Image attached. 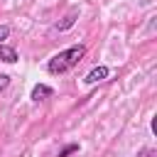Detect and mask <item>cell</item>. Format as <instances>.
Masks as SVG:
<instances>
[{
	"label": "cell",
	"instance_id": "obj_8",
	"mask_svg": "<svg viewBox=\"0 0 157 157\" xmlns=\"http://www.w3.org/2000/svg\"><path fill=\"white\" fill-rule=\"evenodd\" d=\"M7 86H10V76L7 74H0V91H5Z\"/></svg>",
	"mask_w": 157,
	"mask_h": 157
},
{
	"label": "cell",
	"instance_id": "obj_5",
	"mask_svg": "<svg viewBox=\"0 0 157 157\" xmlns=\"http://www.w3.org/2000/svg\"><path fill=\"white\" fill-rule=\"evenodd\" d=\"M76 17H78V12H76V10H71V12H69V15H66V17L61 20V22H56L54 27H56L59 32H64V29H69V27H74V22H76Z\"/></svg>",
	"mask_w": 157,
	"mask_h": 157
},
{
	"label": "cell",
	"instance_id": "obj_7",
	"mask_svg": "<svg viewBox=\"0 0 157 157\" xmlns=\"http://www.w3.org/2000/svg\"><path fill=\"white\" fill-rule=\"evenodd\" d=\"M10 37V27L7 25H0V44H2V39H7Z\"/></svg>",
	"mask_w": 157,
	"mask_h": 157
},
{
	"label": "cell",
	"instance_id": "obj_3",
	"mask_svg": "<svg viewBox=\"0 0 157 157\" xmlns=\"http://www.w3.org/2000/svg\"><path fill=\"white\" fill-rule=\"evenodd\" d=\"M52 93H54V88H52V86H44V83H37V86L32 88V101H37V103H39V101H44V98H49Z\"/></svg>",
	"mask_w": 157,
	"mask_h": 157
},
{
	"label": "cell",
	"instance_id": "obj_4",
	"mask_svg": "<svg viewBox=\"0 0 157 157\" xmlns=\"http://www.w3.org/2000/svg\"><path fill=\"white\" fill-rule=\"evenodd\" d=\"M0 61L15 64V61H17V52H15L12 47H7V44H0Z\"/></svg>",
	"mask_w": 157,
	"mask_h": 157
},
{
	"label": "cell",
	"instance_id": "obj_2",
	"mask_svg": "<svg viewBox=\"0 0 157 157\" xmlns=\"http://www.w3.org/2000/svg\"><path fill=\"white\" fill-rule=\"evenodd\" d=\"M108 74H110V69H108V66H93V69L83 76V83H88V86H91V83L105 81V78H108Z\"/></svg>",
	"mask_w": 157,
	"mask_h": 157
},
{
	"label": "cell",
	"instance_id": "obj_1",
	"mask_svg": "<svg viewBox=\"0 0 157 157\" xmlns=\"http://www.w3.org/2000/svg\"><path fill=\"white\" fill-rule=\"evenodd\" d=\"M83 56H86V47H83V44L69 47V49H64V52H59V54H54V56L49 59L47 71H49V74H64V71L74 69Z\"/></svg>",
	"mask_w": 157,
	"mask_h": 157
},
{
	"label": "cell",
	"instance_id": "obj_6",
	"mask_svg": "<svg viewBox=\"0 0 157 157\" xmlns=\"http://www.w3.org/2000/svg\"><path fill=\"white\" fill-rule=\"evenodd\" d=\"M74 152H78V142H71V145H66L56 157H69V155H74Z\"/></svg>",
	"mask_w": 157,
	"mask_h": 157
}]
</instances>
